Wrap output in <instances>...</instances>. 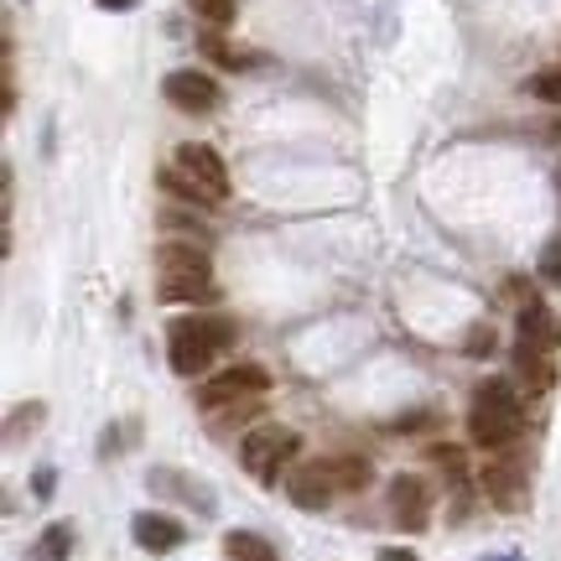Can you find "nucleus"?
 I'll return each instance as SVG.
<instances>
[{
	"label": "nucleus",
	"mask_w": 561,
	"mask_h": 561,
	"mask_svg": "<svg viewBox=\"0 0 561 561\" xmlns=\"http://www.w3.org/2000/svg\"><path fill=\"white\" fill-rule=\"evenodd\" d=\"M510 297L520 301V312H515V339L525 343H536V348H551L557 354V343H561V318L546 307L525 280H510Z\"/></svg>",
	"instance_id": "obj_8"
},
{
	"label": "nucleus",
	"mask_w": 561,
	"mask_h": 561,
	"mask_svg": "<svg viewBox=\"0 0 561 561\" xmlns=\"http://www.w3.org/2000/svg\"><path fill=\"white\" fill-rule=\"evenodd\" d=\"M557 187H561V172H557Z\"/></svg>",
	"instance_id": "obj_30"
},
{
	"label": "nucleus",
	"mask_w": 561,
	"mask_h": 561,
	"mask_svg": "<svg viewBox=\"0 0 561 561\" xmlns=\"http://www.w3.org/2000/svg\"><path fill=\"white\" fill-rule=\"evenodd\" d=\"M536 276H541L546 286H557V291H561V234L541 250V265H536Z\"/></svg>",
	"instance_id": "obj_23"
},
{
	"label": "nucleus",
	"mask_w": 561,
	"mask_h": 561,
	"mask_svg": "<svg viewBox=\"0 0 561 561\" xmlns=\"http://www.w3.org/2000/svg\"><path fill=\"white\" fill-rule=\"evenodd\" d=\"M157 297L161 301H219V280L208 250L193 240L157 244Z\"/></svg>",
	"instance_id": "obj_3"
},
{
	"label": "nucleus",
	"mask_w": 561,
	"mask_h": 561,
	"mask_svg": "<svg viewBox=\"0 0 561 561\" xmlns=\"http://www.w3.org/2000/svg\"><path fill=\"white\" fill-rule=\"evenodd\" d=\"M375 561H421V557H416V551H405V546H385Z\"/></svg>",
	"instance_id": "obj_27"
},
{
	"label": "nucleus",
	"mask_w": 561,
	"mask_h": 561,
	"mask_svg": "<svg viewBox=\"0 0 561 561\" xmlns=\"http://www.w3.org/2000/svg\"><path fill=\"white\" fill-rule=\"evenodd\" d=\"M261 411H265V396H250V401L219 405V411H203V416H208V426H214V432H234V426H244V421H255Z\"/></svg>",
	"instance_id": "obj_17"
},
{
	"label": "nucleus",
	"mask_w": 561,
	"mask_h": 561,
	"mask_svg": "<svg viewBox=\"0 0 561 561\" xmlns=\"http://www.w3.org/2000/svg\"><path fill=\"white\" fill-rule=\"evenodd\" d=\"M161 187L172 193V198H182V203H198V208H214V203L203 198V187L187 172H178V167H161Z\"/></svg>",
	"instance_id": "obj_20"
},
{
	"label": "nucleus",
	"mask_w": 561,
	"mask_h": 561,
	"mask_svg": "<svg viewBox=\"0 0 561 561\" xmlns=\"http://www.w3.org/2000/svg\"><path fill=\"white\" fill-rule=\"evenodd\" d=\"M271 390V375L261 364H229L224 375L203 380L198 390V411H219V405H234V401H250V396H265Z\"/></svg>",
	"instance_id": "obj_7"
},
{
	"label": "nucleus",
	"mask_w": 561,
	"mask_h": 561,
	"mask_svg": "<svg viewBox=\"0 0 561 561\" xmlns=\"http://www.w3.org/2000/svg\"><path fill=\"white\" fill-rule=\"evenodd\" d=\"M280 483H286V500L297 504V510H307V515L328 510L333 494H339V483H333V473H328V462H301V468H291Z\"/></svg>",
	"instance_id": "obj_11"
},
{
	"label": "nucleus",
	"mask_w": 561,
	"mask_h": 561,
	"mask_svg": "<svg viewBox=\"0 0 561 561\" xmlns=\"http://www.w3.org/2000/svg\"><path fill=\"white\" fill-rule=\"evenodd\" d=\"M203 53H208V58L219 62V68H250V62H255V58H244V53H234L229 42H219V37H214V32L203 37Z\"/></svg>",
	"instance_id": "obj_21"
},
{
	"label": "nucleus",
	"mask_w": 561,
	"mask_h": 561,
	"mask_svg": "<svg viewBox=\"0 0 561 561\" xmlns=\"http://www.w3.org/2000/svg\"><path fill=\"white\" fill-rule=\"evenodd\" d=\"M130 536H136L140 551H151V557H167V551H178L187 541V525L178 515H161V510H140L136 520H130Z\"/></svg>",
	"instance_id": "obj_12"
},
{
	"label": "nucleus",
	"mask_w": 561,
	"mask_h": 561,
	"mask_svg": "<svg viewBox=\"0 0 561 561\" xmlns=\"http://www.w3.org/2000/svg\"><path fill=\"white\" fill-rule=\"evenodd\" d=\"M104 11H136V0H100Z\"/></svg>",
	"instance_id": "obj_28"
},
{
	"label": "nucleus",
	"mask_w": 561,
	"mask_h": 561,
	"mask_svg": "<svg viewBox=\"0 0 561 561\" xmlns=\"http://www.w3.org/2000/svg\"><path fill=\"white\" fill-rule=\"evenodd\" d=\"M172 167L198 182L203 198H208V203H224V198H229V167H224V157L214 151V146H203V140H187V146H178Z\"/></svg>",
	"instance_id": "obj_9"
},
{
	"label": "nucleus",
	"mask_w": 561,
	"mask_h": 561,
	"mask_svg": "<svg viewBox=\"0 0 561 561\" xmlns=\"http://www.w3.org/2000/svg\"><path fill=\"white\" fill-rule=\"evenodd\" d=\"M479 494L494 510H504V515H515V510H525L530 504V483H525V462H515L510 453H494V458L483 462L479 473Z\"/></svg>",
	"instance_id": "obj_5"
},
{
	"label": "nucleus",
	"mask_w": 561,
	"mask_h": 561,
	"mask_svg": "<svg viewBox=\"0 0 561 561\" xmlns=\"http://www.w3.org/2000/svg\"><path fill=\"white\" fill-rule=\"evenodd\" d=\"M489 561H520V557H489Z\"/></svg>",
	"instance_id": "obj_29"
},
{
	"label": "nucleus",
	"mask_w": 561,
	"mask_h": 561,
	"mask_svg": "<svg viewBox=\"0 0 561 561\" xmlns=\"http://www.w3.org/2000/svg\"><path fill=\"white\" fill-rule=\"evenodd\" d=\"M385 504H390V520L401 525L405 536H421L432 525V483L421 473H396L385 489Z\"/></svg>",
	"instance_id": "obj_6"
},
{
	"label": "nucleus",
	"mask_w": 561,
	"mask_h": 561,
	"mask_svg": "<svg viewBox=\"0 0 561 561\" xmlns=\"http://www.w3.org/2000/svg\"><path fill=\"white\" fill-rule=\"evenodd\" d=\"M301 453V437L291 432V426H276V421H265V426H250L240 437V462L250 479L261 483H276L291 473V462H297Z\"/></svg>",
	"instance_id": "obj_4"
},
{
	"label": "nucleus",
	"mask_w": 561,
	"mask_h": 561,
	"mask_svg": "<svg viewBox=\"0 0 561 561\" xmlns=\"http://www.w3.org/2000/svg\"><path fill=\"white\" fill-rule=\"evenodd\" d=\"M322 462H328V473L339 483V494H359L369 483V458H359V453H339V458H322Z\"/></svg>",
	"instance_id": "obj_14"
},
{
	"label": "nucleus",
	"mask_w": 561,
	"mask_h": 561,
	"mask_svg": "<svg viewBox=\"0 0 561 561\" xmlns=\"http://www.w3.org/2000/svg\"><path fill=\"white\" fill-rule=\"evenodd\" d=\"M53 489H58V473H53V468H37V473H32V494H37V500H53Z\"/></svg>",
	"instance_id": "obj_26"
},
{
	"label": "nucleus",
	"mask_w": 561,
	"mask_h": 561,
	"mask_svg": "<svg viewBox=\"0 0 561 561\" xmlns=\"http://www.w3.org/2000/svg\"><path fill=\"white\" fill-rule=\"evenodd\" d=\"M520 426H525V390L515 380H483L473 390V405H468V442L479 453H510L520 442Z\"/></svg>",
	"instance_id": "obj_1"
},
{
	"label": "nucleus",
	"mask_w": 561,
	"mask_h": 561,
	"mask_svg": "<svg viewBox=\"0 0 561 561\" xmlns=\"http://www.w3.org/2000/svg\"><path fill=\"white\" fill-rule=\"evenodd\" d=\"M187 5H193V16H198L208 32L234 26V16H240V5H234V0H187Z\"/></svg>",
	"instance_id": "obj_19"
},
{
	"label": "nucleus",
	"mask_w": 561,
	"mask_h": 561,
	"mask_svg": "<svg viewBox=\"0 0 561 561\" xmlns=\"http://www.w3.org/2000/svg\"><path fill=\"white\" fill-rule=\"evenodd\" d=\"M42 416H47V405H42V401H32V405H21V411H11V416H5V442H16V437H21V426L32 432V426H37Z\"/></svg>",
	"instance_id": "obj_22"
},
{
	"label": "nucleus",
	"mask_w": 561,
	"mask_h": 561,
	"mask_svg": "<svg viewBox=\"0 0 561 561\" xmlns=\"http://www.w3.org/2000/svg\"><path fill=\"white\" fill-rule=\"evenodd\" d=\"M68 551H73V525L68 520L47 525V530H42V541L32 546V557L37 561H68Z\"/></svg>",
	"instance_id": "obj_18"
},
{
	"label": "nucleus",
	"mask_w": 561,
	"mask_h": 561,
	"mask_svg": "<svg viewBox=\"0 0 561 561\" xmlns=\"http://www.w3.org/2000/svg\"><path fill=\"white\" fill-rule=\"evenodd\" d=\"M489 348H494V328H489V322H473V328H468V354H489Z\"/></svg>",
	"instance_id": "obj_25"
},
{
	"label": "nucleus",
	"mask_w": 561,
	"mask_h": 561,
	"mask_svg": "<svg viewBox=\"0 0 561 561\" xmlns=\"http://www.w3.org/2000/svg\"><path fill=\"white\" fill-rule=\"evenodd\" d=\"M234 339H240L234 318H224V312H187V318H178L167 328V364L182 380L208 375V364L224 359L234 348Z\"/></svg>",
	"instance_id": "obj_2"
},
{
	"label": "nucleus",
	"mask_w": 561,
	"mask_h": 561,
	"mask_svg": "<svg viewBox=\"0 0 561 561\" xmlns=\"http://www.w3.org/2000/svg\"><path fill=\"white\" fill-rule=\"evenodd\" d=\"M530 94L546 104H561V68H541V73L530 79Z\"/></svg>",
	"instance_id": "obj_24"
},
{
	"label": "nucleus",
	"mask_w": 561,
	"mask_h": 561,
	"mask_svg": "<svg viewBox=\"0 0 561 561\" xmlns=\"http://www.w3.org/2000/svg\"><path fill=\"white\" fill-rule=\"evenodd\" d=\"M515 380L525 385V396H541L557 385V359H551V348H536V343L515 339Z\"/></svg>",
	"instance_id": "obj_13"
},
{
	"label": "nucleus",
	"mask_w": 561,
	"mask_h": 561,
	"mask_svg": "<svg viewBox=\"0 0 561 561\" xmlns=\"http://www.w3.org/2000/svg\"><path fill=\"white\" fill-rule=\"evenodd\" d=\"M161 94H167V104L182 110V115H214L224 100L219 83L208 79L203 68H178V73H167V79H161Z\"/></svg>",
	"instance_id": "obj_10"
},
{
	"label": "nucleus",
	"mask_w": 561,
	"mask_h": 561,
	"mask_svg": "<svg viewBox=\"0 0 561 561\" xmlns=\"http://www.w3.org/2000/svg\"><path fill=\"white\" fill-rule=\"evenodd\" d=\"M224 557L229 561H276V546L255 536V530H229L224 536Z\"/></svg>",
	"instance_id": "obj_15"
},
{
	"label": "nucleus",
	"mask_w": 561,
	"mask_h": 561,
	"mask_svg": "<svg viewBox=\"0 0 561 561\" xmlns=\"http://www.w3.org/2000/svg\"><path fill=\"white\" fill-rule=\"evenodd\" d=\"M157 489H167V494H182L187 504H198L203 515H214V494L203 489L198 479H187V473H172V468H157Z\"/></svg>",
	"instance_id": "obj_16"
}]
</instances>
